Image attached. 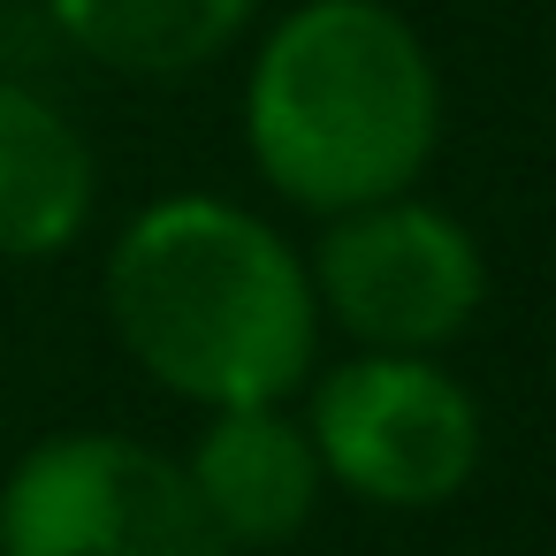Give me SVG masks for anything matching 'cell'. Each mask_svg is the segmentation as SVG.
Masks as SVG:
<instances>
[{
  "label": "cell",
  "mask_w": 556,
  "mask_h": 556,
  "mask_svg": "<svg viewBox=\"0 0 556 556\" xmlns=\"http://www.w3.org/2000/svg\"><path fill=\"white\" fill-rule=\"evenodd\" d=\"M298 396L328 488L374 510H442L488 457L480 396L427 351H351L336 366H313Z\"/></svg>",
  "instance_id": "obj_3"
},
{
  "label": "cell",
  "mask_w": 556,
  "mask_h": 556,
  "mask_svg": "<svg viewBox=\"0 0 556 556\" xmlns=\"http://www.w3.org/2000/svg\"><path fill=\"white\" fill-rule=\"evenodd\" d=\"M100 214V153L85 123L24 85L0 77V267L62 260Z\"/></svg>",
  "instance_id": "obj_7"
},
{
  "label": "cell",
  "mask_w": 556,
  "mask_h": 556,
  "mask_svg": "<svg viewBox=\"0 0 556 556\" xmlns=\"http://www.w3.org/2000/svg\"><path fill=\"white\" fill-rule=\"evenodd\" d=\"M0 556H229L184 457L123 427L39 434L0 480Z\"/></svg>",
  "instance_id": "obj_4"
},
{
  "label": "cell",
  "mask_w": 556,
  "mask_h": 556,
  "mask_svg": "<svg viewBox=\"0 0 556 556\" xmlns=\"http://www.w3.org/2000/svg\"><path fill=\"white\" fill-rule=\"evenodd\" d=\"M184 480L206 510V526L229 541V556L290 548L328 495L320 450L290 404H222L199 419L184 450Z\"/></svg>",
  "instance_id": "obj_6"
},
{
  "label": "cell",
  "mask_w": 556,
  "mask_h": 556,
  "mask_svg": "<svg viewBox=\"0 0 556 556\" xmlns=\"http://www.w3.org/2000/svg\"><path fill=\"white\" fill-rule=\"evenodd\" d=\"M123 358L191 412L290 404L320 366V305L305 252L244 199L161 191L100 267Z\"/></svg>",
  "instance_id": "obj_1"
},
{
  "label": "cell",
  "mask_w": 556,
  "mask_h": 556,
  "mask_svg": "<svg viewBox=\"0 0 556 556\" xmlns=\"http://www.w3.org/2000/svg\"><path fill=\"white\" fill-rule=\"evenodd\" d=\"M237 130L252 176L313 222L419 191L450 130L442 62L396 0H298L252 47Z\"/></svg>",
  "instance_id": "obj_2"
},
{
  "label": "cell",
  "mask_w": 556,
  "mask_h": 556,
  "mask_svg": "<svg viewBox=\"0 0 556 556\" xmlns=\"http://www.w3.org/2000/svg\"><path fill=\"white\" fill-rule=\"evenodd\" d=\"M39 9L92 70L130 85H184L252 31L260 0H39Z\"/></svg>",
  "instance_id": "obj_8"
},
{
  "label": "cell",
  "mask_w": 556,
  "mask_h": 556,
  "mask_svg": "<svg viewBox=\"0 0 556 556\" xmlns=\"http://www.w3.org/2000/svg\"><path fill=\"white\" fill-rule=\"evenodd\" d=\"M305 275H313L320 328H336L351 351L442 358L488 305L480 237L419 191L328 214L305 252Z\"/></svg>",
  "instance_id": "obj_5"
}]
</instances>
